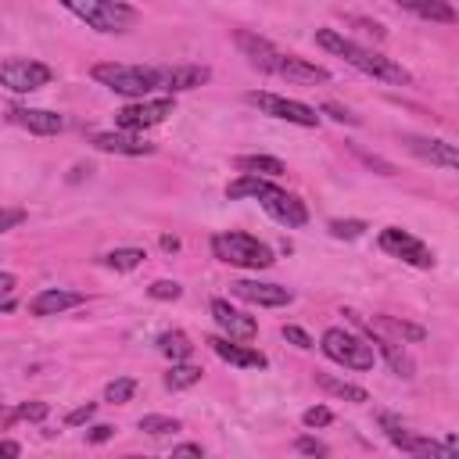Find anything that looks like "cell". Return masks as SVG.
<instances>
[{
    "mask_svg": "<svg viewBox=\"0 0 459 459\" xmlns=\"http://www.w3.org/2000/svg\"><path fill=\"white\" fill-rule=\"evenodd\" d=\"M237 47L247 57V65H255L265 75H276L287 82H330V72L323 65H312L298 54H283L258 32H237Z\"/></svg>",
    "mask_w": 459,
    "mask_h": 459,
    "instance_id": "cell-1",
    "label": "cell"
},
{
    "mask_svg": "<svg viewBox=\"0 0 459 459\" xmlns=\"http://www.w3.org/2000/svg\"><path fill=\"white\" fill-rule=\"evenodd\" d=\"M316 43H319L326 54L344 57V61H348L355 72H362V75H373V79H380V82H387V86H412V72H409V68H402L394 57H384L380 50H369V47L348 39V36L337 32V29H316Z\"/></svg>",
    "mask_w": 459,
    "mask_h": 459,
    "instance_id": "cell-2",
    "label": "cell"
},
{
    "mask_svg": "<svg viewBox=\"0 0 459 459\" xmlns=\"http://www.w3.org/2000/svg\"><path fill=\"white\" fill-rule=\"evenodd\" d=\"M226 197L230 201H240V197H255L269 219H276L280 226L287 230H298L308 222V208L301 197H294L290 190L276 186L269 176H251V172H240L233 183H226Z\"/></svg>",
    "mask_w": 459,
    "mask_h": 459,
    "instance_id": "cell-3",
    "label": "cell"
},
{
    "mask_svg": "<svg viewBox=\"0 0 459 459\" xmlns=\"http://www.w3.org/2000/svg\"><path fill=\"white\" fill-rule=\"evenodd\" d=\"M65 11H72L79 22H86L93 32L104 36H118L129 32L140 22V11L126 0H57Z\"/></svg>",
    "mask_w": 459,
    "mask_h": 459,
    "instance_id": "cell-4",
    "label": "cell"
},
{
    "mask_svg": "<svg viewBox=\"0 0 459 459\" xmlns=\"http://www.w3.org/2000/svg\"><path fill=\"white\" fill-rule=\"evenodd\" d=\"M90 75L108 86L111 93H122V97H147L158 90V65H122V61H100L90 68Z\"/></svg>",
    "mask_w": 459,
    "mask_h": 459,
    "instance_id": "cell-5",
    "label": "cell"
},
{
    "mask_svg": "<svg viewBox=\"0 0 459 459\" xmlns=\"http://www.w3.org/2000/svg\"><path fill=\"white\" fill-rule=\"evenodd\" d=\"M212 255L226 265H237V269H269L276 262L269 244H262L251 233H237V230L215 233L212 237Z\"/></svg>",
    "mask_w": 459,
    "mask_h": 459,
    "instance_id": "cell-6",
    "label": "cell"
},
{
    "mask_svg": "<svg viewBox=\"0 0 459 459\" xmlns=\"http://www.w3.org/2000/svg\"><path fill=\"white\" fill-rule=\"evenodd\" d=\"M319 348H323L326 359L341 362L344 369H359V373H366V369H373V362H377L373 344L362 341V337H355V333L344 330V326H330V330L323 333V344H319Z\"/></svg>",
    "mask_w": 459,
    "mask_h": 459,
    "instance_id": "cell-7",
    "label": "cell"
},
{
    "mask_svg": "<svg viewBox=\"0 0 459 459\" xmlns=\"http://www.w3.org/2000/svg\"><path fill=\"white\" fill-rule=\"evenodd\" d=\"M244 100L251 108H258L262 115H269V118H280V122H290V126H305V129L319 126L316 108H308L305 100L280 97V93H269V90H251V93H244Z\"/></svg>",
    "mask_w": 459,
    "mask_h": 459,
    "instance_id": "cell-8",
    "label": "cell"
},
{
    "mask_svg": "<svg viewBox=\"0 0 459 459\" xmlns=\"http://www.w3.org/2000/svg\"><path fill=\"white\" fill-rule=\"evenodd\" d=\"M172 108H176L172 97H154V100L151 97H140V100L126 104L122 111H115V126L126 129V133H143V129L161 126L172 115Z\"/></svg>",
    "mask_w": 459,
    "mask_h": 459,
    "instance_id": "cell-9",
    "label": "cell"
},
{
    "mask_svg": "<svg viewBox=\"0 0 459 459\" xmlns=\"http://www.w3.org/2000/svg\"><path fill=\"white\" fill-rule=\"evenodd\" d=\"M54 79L50 65L32 61V57H7L0 61V86H7L11 93H32L39 86H47Z\"/></svg>",
    "mask_w": 459,
    "mask_h": 459,
    "instance_id": "cell-10",
    "label": "cell"
},
{
    "mask_svg": "<svg viewBox=\"0 0 459 459\" xmlns=\"http://www.w3.org/2000/svg\"><path fill=\"white\" fill-rule=\"evenodd\" d=\"M377 244H380V251H387V255H394V258H402V262H409L416 269H430L434 265V251L420 237H412L409 230H402V226L380 230Z\"/></svg>",
    "mask_w": 459,
    "mask_h": 459,
    "instance_id": "cell-11",
    "label": "cell"
},
{
    "mask_svg": "<svg viewBox=\"0 0 459 459\" xmlns=\"http://www.w3.org/2000/svg\"><path fill=\"white\" fill-rule=\"evenodd\" d=\"M208 79H212V68L208 65H161L158 68V90L165 97L183 93V90H197Z\"/></svg>",
    "mask_w": 459,
    "mask_h": 459,
    "instance_id": "cell-12",
    "label": "cell"
},
{
    "mask_svg": "<svg viewBox=\"0 0 459 459\" xmlns=\"http://www.w3.org/2000/svg\"><path fill=\"white\" fill-rule=\"evenodd\" d=\"M402 143H405V151H412L416 158H423V161H430V165H437V169H445V172H455V169H459L455 143H448V140H437V136H412V133H405Z\"/></svg>",
    "mask_w": 459,
    "mask_h": 459,
    "instance_id": "cell-13",
    "label": "cell"
},
{
    "mask_svg": "<svg viewBox=\"0 0 459 459\" xmlns=\"http://www.w3.org/2000/svg\"><path fill=\"white\" fill-rule=\"evenodd\" d=\"M212 319L219 323L222 337H233V341H255V333H258L255 316L233 308L226 298H212Z\"/></svg>",
    "mask_w": 459,
    "mask_h": 459,
    "instance_id": "cell-14",
    "label": "cell"
},
{
    "mask_svg": "<svg viewBox=\"0 0 459 459\" xmlns=\"http://www.w3.org/2000/svg\"><path fill=\"white\" fill-rule=\"evenodd\" d=\"M230 294L240 298V301H251V305H262V308H280V305H290L294 294L280 283H258V280H233L230 283Z\"/></svg>",
    "mask_w": 459,
    "mask_h": 459,
    "instance_id": "cell-15",
    "label": "cell"
},
{
    "mask_svg": "<svg viewBox=\"0 0 459 459\" xmlns=\"http://www.w3.org/2000/svg\"><path fill=\"white\" fill-rule=\"evenodd\" d=\"M7 118L14 126L29 129L32 136H57L65 129V118L57 111H47V108H22V104H14V108H7Z\"/></svg>",
    "mask_w": 459,
    "mask_h": 459,
    "instance_id": "cell-16",
    "label": "cell"
},
{
    "mask_svg": "<svg viewBox=\"0 0 459 459\" xmlns=\"http://www.w3.org/2000/svg\"><path fill=\"white\" fill-rule=\"evenodd\" d=\"M90 143L104 154H126V158H140V154H151L154 143H147L143 136L136 133H126V129H104V133H93Z\"/></svg>",
    "mask_w": 459,
    "mask_h": 459,
    "instance_id": "cell-17",
    "label": "cell"
},
{
    "mask_svg": "<svg viewBox=\"0 0 459 459\" xmlns=\"http://www.w3.org/2000/svg\"><path fill=\"white\" fill-rule=\"evenodd\" d=\"M208 348H212L222 362L240 366V369H265V366H269V359H265L262 351H255V348H247L244 341H233V337H208Z\"/></svg>",
    "mask_w": 459,
    "mask_h": 459,
    "instance_id": "cell-18",
    "label": "cell"
},
{
    "mask_svg": "<svg viewBox=\"0 0 459 459\" xmlns=\"http://www.w3.org/2000/svg\"><path fill=\"white\" fill-rule=\"evenodd\" d=\"M86 298L79 290H68V287H43L39 294L29 298V316H57L65 308H75L82 305Z\"/></svg>",
    "mask_w": 459,
    "mask_h": 459,
    "instance_id": "cell-19",
    "label": "cell"
},
{
    "mask_svg": "<svg viewBox=\"0 0 459 459\" xmlns=\"http://www.w3.org/2000/svg\"><path fill=\"white\" fill-rule=\"evenodd\" d=\"M233 169L251 172V176H283L287 172V165L273 154H240V158H233Z\"/></svg>",
    "mask_w": 459,
    "mask_h": 459,
    "instance_id": "cell-20",
    "label": "cell"
},
{
    "mask_svg": "<svg viewBox=\"0 0 459 459\" xmlns=\"http://www.w3.org/2000/svg\"><path fill=\"white\" fill-rule=\"evenodd\" d=\"M316 384H319L326 394H333V398H344V402H351V405H366V402H369L366 387H359V384H348V380H337V377H330V373H316Z\"/></svg>",
    "mask_w": 459,
    "mask_h": 459,
    "instance_id": "cell-21",
    "label": "cell"
},
{
    "mask_svg": "<svg viewBox=\"0 0 459 459\" xmlns=\"http://www.w3.org/2000/svg\"><path fill=\"white\" fill-rule=\"evenodd\" d=\"M158 351L165 359H172V362H183V359H190L194 344H190V337L183 330H165V333H158Z\"/></svg>",
    "mask_w": 459,
    "mask_h": 459,
    "instance_id": "cell-22",
    "label": "cell"
},
{
    "mask_svg": "<svg viewBox=\"0 0 459 459\" xmlns=\"http://www.w3.org/2000/svg\"><path fill=\"white\" fill-rule=\"evenodd\" d=\"M409 11L416 18H423V22H441V25H452L455 22V11H452L448 0H412Z\"/></svg>",
    "mask_w": 459,
    "mask_h": 459,
    "instance_id": "cell-23",
    "label": "cell"
},
{
    "mask_svg": "<svg viewBox=\"0 0 459 459\" xmlns=\"http://www.w3.org/2000/svg\"><path fill=\"white\" fill-rule=\"evenodd\" d=\"M201 373H204V369H201V366H194V362H186V359H183V362H172V366H169V373H165V387H169V391L194 387V384L201 380Z\"/></svg>",
    "mask_w": 459,
    "mask_h": 459,
    "instance_id": "cell-24",
    "label": "cell"
},
{
    "mask_svg": "<svg viewBox=\"0 0 459 459\" xmlns=\"http://www.w3.org/2000/svg\"><path fill=\"white\" fill-rule=\"evenodd\" d=\"M373 326L384 330V333H394V337H402V341H423V337H427L423 326L405 323V319H394V316H373Z\"/></svg>",
    "mask_w": 459,
    "mask_h": 459,
    "instance_id": "cell-25",
    "label": "cell"
},
{
    "mask_svg": "<svg viewBox=\"0 0 459 459\" xmlns=\"http://www.w3.org/2000/svg\"><path fill=\"white\" fill-rule=\"evenodd\" d=\"M100 262H104L108 269H115V273H129V269H136V265L143 262V251H140V247H115V251H108Z\"/></svg>",
    "mask_w": 459,
    "mask_h": 459,
    "instance_id": "cell-26",
    "label": "cell"
},
{
    "mask_svg": "<svg viewBox=\"0 0 459 459\" xmlns=\"http://www.w3.org/2000/svg\"><path fill=\"white\" fill-rule=\"evenodd\" d=\"M183 423L176 420V416H161V412H147V416H140V430L143 434H151V437H165V434H176Z\"/></svg>",
    "mask_w": 459,
    "mask_h": 459,
    "instance_id": "cell-27",
    "label": "cell"
},
{
    "mask_svg": "<svg viewBox=\"0 0 459 459\" xmlns=\"http://www.w3.org/2000/svg\"><path fill=\"white\" fill-rule=\"evenodd\" d=\"M136 394V380L133 377H115L108 387H104V402H111V405H122V402H129Z\"/></svg>",
    "mask_w": 459,
    "mask_h": 459,
    "instance_id": "cell-28",
    "label": "cell"
},
{
    "mask_svg": "<svg viewBox=\"0 0 459 459\" xmlns=\"http://www.w3.org/2000/svg\"><path fill=\"white\" fill-rule=\"evenodd\" d=\"M362 233H366L362 219H330V237H337V240H355Z\"/></svg>",
    "mask_w": 459,
    "mask_h": 459,
    "instance_id": "cell-29",
    "label": "cell"
},
{
    "mask_svg": "<svg viewBox=\"0 0 459 459\" xmlns=\"http://www.w3.org/2000/svg\"><path fill=\"white\" fill-rule=\"evenodd\" d=\"M147 294H151L154 301H179V298H183V283H176V280H154V283L147 287Z\"/></svg>",
    "mask_w": 459,
    "mask_h": 459,
    "instance_id": "cell-30",
    "label": "cell"
},
{
    "mask_svg": "<svg viewBox=\"0 0 459 459\" xmlns=\"http://www.w3.org/2000/svg\"><path fill=\"white\" fill-rule=\"evenodd\" d=\"M301 423H305L308 430H316V427H330V423H333V412H330L326 405H312V409L301 412Z\"/></svg>",
    "mask_w": 459,
    "mask_h": 459,
    "instance_id": "cell-31",
    "label": "cell"
},
{
    "mask_svg": "<svg viewBox=\"0 0 459 459\" xmlns=\"http://www.w3.org/2000/svg\"><path fill=\"white\" fill-rule=\"evenodd\" d=\"M18 420H29V423H39V420H47V412H50V405L47 402H22L18 409Z\"/></svg>",
    "mask_w": 459,
    "mask_h": 459,
    "instance_id": "cell-32",
    "label": "cell"
},
{
    "mask_svg": "<svg viewBox=\"0 0 459 459\" xmlns=\"http://www.w3.org/2000/svg\"><path fill=\"white\" fill-rule=\"evenodd\" d=\"M319 111H323V115H330L333 122H344V126H359V122H362L359 115H351L348 108H341V104H333V100H326V104H323Z\"/></svg>",
    "mask_w": 459,
    "mask_h": 459,
    "instance_id": "cell-33",
    "label": "cell"
},
{
    "mask_svg": "<svg viewBox=\"0 0 459 459\" xmlns=\"http://www.w3.org/2000/svg\"><path fill=\"white\" fill-rule=\"evenodd\" d=\"M280 333H283V341H290V344H294V348H301V351H308V348H312V337H308L301 326H294V323H287Z\"/></svg>",
    "mask_w": 459,
    "mask_h": 459,
    "instance_id": "cell-34",
    "label": "cell"
},
{
    "mask_svg": "<svg viewBox=\"0 0 459 459\" xmlns=\"http://www.w3.org/2000/svg\"><path fill=\"white\" fill-rule=\"evenodd\" d=\"M93 412H97V405H93V402H86V405L72 409V412L65 416V423H68V427H82V423H90V420H93Z\"/></svg>",
    "mask_w": 459,
    "mask_h": 459,
    "instance_id": "cell-35",
    "label": "cell"
},
{
    "mask_svg": "<svg viewBox=\"0 0 459 459\" xmlns=\"http://www.w3.org/2000/svg\"><path fill=\"white\" fill-rule=\"evenodd\" d=\"M294 448H298L301 455H326V452H330V448H326L323 441H316V437H298Z\"/></svg>",
    "mask_w": 459,
    "mask_h": 459,
    "instance_id": "cell-36",
    "label": "cell"
},
{
    "mask_svg": "<svg viewBox=\"0 0 459 459\" xmlns=\"http://www.w3.org/2000/svg\"><path fill=\"white\" fill-rule=\"evenodd\" d=\"M18 222H25V212L22 208H0V233L14 230Z\"/></svg>",
    "mask_w": 459,
    "mask_h": 459,
    "instance_id": "cell-37",
    "label": "cell"
},
{
    "mask_svg": "<svg viewBox=\"0 0 459 459\" xmlns=\"http://www.w3.org/2000/svg\"><path fill=\"white\" fill-rule=\"evenodd\" d=\"M115 434V427H108V423H97V427H90V434H86V441H93V445H100V441H108Z\"/></svg>",
    "mask_w": 459,
    "mask_h": 459,
    "instance_id": "cell-38",
    "label": "cell"
},
{
    "mask_svg": "<svg viewBox=\"0 0 459 459\" xmlns=\"http://www.w3.org/2000/svg\"><path fill=\"white\" fill-rule=\"evenodd\" d=\"M14 287H18V276H14V273H4V269H0V298H7V294H11Z\"/></svg>",
    "mask_w": 459,
    "mask_h": 459,
    "instance_id": "cell-39",
    "label": "cell"
},
{
    "mask_svg": "<svg viewBox=\"0 0 459 459\" xmlns=\"http://www.w3.org/2000/svg\"><path fill=\"white\" fill-rule=\"evenodd\" d=\"M14 420H18V412H14L11 405H4V402H0V430H7Z\"/></svg>",
    "mask_w": 459,
    "mask_h": 459,
    "instance_id": "cell-40",
    "label": "cell"
},
{
    "mask_svg": "<svg viewBox=\"0 0 459 459\" xmlns=\"http://www.w3.org/2000/svg\"><path fill=\"white\" fill-rule=\"evenodd\" d=\"M172 455H204V448L201 445H176Z\"/></svg>",
    "mask_w": 459,
    "mask_h": 459,
    "instance_id": "cell-41",
    "label": "cell"
},
{
    "mask_svg": "<svg viewBox=\"0 0 459 459\" xmlns=\"http://www.w3.org/2000/svg\"><path fill=\"white\" fill-rule=\"evenodd\" d=\"M0 455H22V445H18V441L0 437Z\"/></svg>",
    "mask_w": 459,
    "mask_h": 459,
    "instance_id": "cell-42",
    "label": "cell"
},
{
    "mask_svg": "<svg viewBox=\"0 0 459 459\" xmlns=\"http://www.w3.org/2000/svg\"><path fill=\"white\" fill-rule=\"evenodd\" d=\"M161 251H169V255H172V251H179V237L165 233V237H161Z\"/></svg>",
    "mask_w": 459,
    "mask_h": 459,
    "instance_id": "cell-43",
    "label": "cell"
},
{
    "mask_svg": "<svg viewBox=\"0 0 459 459\" xmlns=\"http://www.w3.org/2000/svg\"><path fill=\"white\" fill-rule=\"evenodd\" d=\"M391 4H398V7H405V11L412 7V0H391Z\"/></svg>",
    "mask_w": 459,
    "mask_h": 459,
    "instance_id": "cell-44",
    "label": "cell"
}]
</instances>
